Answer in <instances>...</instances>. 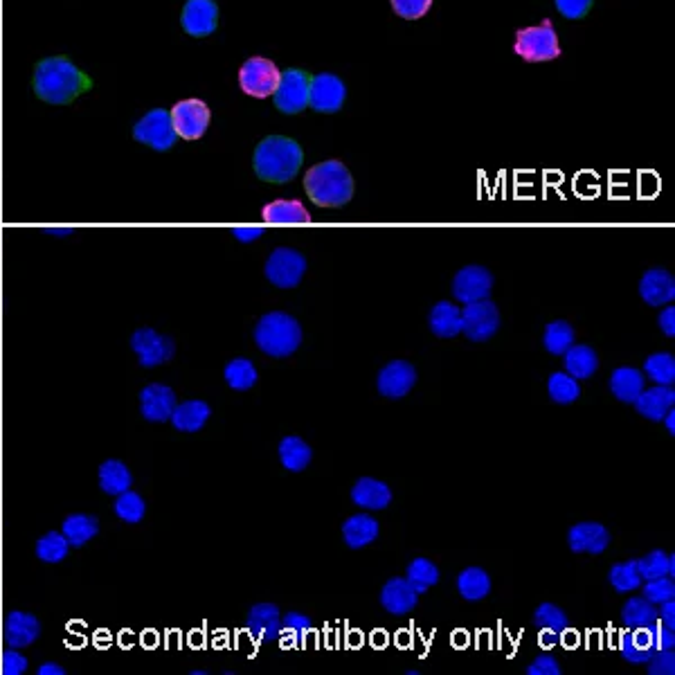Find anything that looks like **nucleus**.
<instances>
[{"mask_svg":"<svg viewBox=\"0 0 675 675\" xmlns=\"http://www.w3.org/2000/svg\"><path fill=\"white\" fill-rule=\"evenodd\" d=\"M621 621H624V626L630 630L651 626L653 621H657L655 603L646 601L644 597H630L624 603V608H621Z\"/></svg>","mask_w":675,"mask_h":675,"instance_id":"35","label":"nucleus"},{"mask_svg":"<svg viewBox=\"0 0 675 675\" xmlns=\"http://www.w3.org/2000/svg\"><path fill=\"white\" fill-rule=\"evenodd\" d=\"M39 675H66V669H63V666L59 664H54V662H45L39 666V671H36Z\"/></svg>","mask_w":675,"mask_h":675,"instance_id":"59","label":"nucleus"},{"mask_svg":"<svg viewBox=\"0 0 675 675\" xmlns=\"http://www.w3.org/2000/svg\"><path fill=\"white\" fill-rule=\"evenodd\" d=\"M300 144L282 135H270L255 151V171L268 183H288L302 167Z\"/></svg>","mask_w":675,"mask_h":675,"instance_id":"2","label":"nucleus"},{"mask_svg":"<svg viewBox=\"0 0 675 675\" xmlns=\"http://www.w3.org/2000/svg\"><path fill=\"white\" fill-rule=\"evenodd\" d=\"M500 329V311L489 297L480 302H471L462 309V333L468 340L486 342Z\"/></svg>","mask_w":675,"mask_h":675,"instance_id":"7","label":"nucleus"},{"mask_svg":"<svg viewBox=\"0 0 675 675\" xmlns=\"http://www.w3.org/2000/svg\"><path fill=\"white\" fill-rule=\"evenodd\" d=\"M264 221L270 225H306L311 223V214L306 212V207L300 201H273L264 207Z\"/></svg>","mask_w":675,"mask_h":675,"instance_id":"27","label":"nucleus"},{"mask_svg":"<svg viewBox=\"0 0 675 675\" xmlns=\"http://www.w3.org/2000/svg\"><path fill=\"white\" fill-rule=\"evenodd\" d=\"M660 610H657V619H662V624L666 628H675V603L673 599L660 603Z\"/></svg>","mask_w":675,"mask_h":675,"instance_id":"58","label":"nucleus"},{"mask_svg":"<svg viewBox=\"0 0 675 675\" xmlns=\"http://www.w3.org/2000/svg\"><path fill=\"white\" fill-rule=\"evenodd\" d=\"M232 234L237 241L250 243V241H257L261 234H264V228H259V225H234Z\"/></svg>","mask_w":675,"mask_h":675,"instance_id":"55","label":"nucleus"},{"mask_svg":"<svg viewBox=\"0 0 675 675\" xmlns=\"http://www.w3.org/2000/svg\"><path fill=\"white\" fill-rule=\"evenodd\" d=\"M574 329L570 322L565 320H554L549 322L543 333V345L554 356H563L567 349L574 345Z\"/></svg>","mask_w":675,"mask_h":675,"instance_id":"36","label":"nucleus"},{"mask_svg":"<svg viewBox=\"0 0 675 675\" xmlns=\"http://www.w3.org/2000/svg\"><path fill=\"white\" fill-rule=\"evenodd\" d=\"M513 48H516V54H520L525 61H549L561 54V45H558V36L552 23L520 30L516 34V45Z\"/></svg>","mask_w":675,"mask_h":675,"instance_id":"5","label":"nucleus"},{"mask_svg":"<svg viewBox=\"0 0 675 675\" xmlns=\"http://www.w3.org/2000/svg\"><path fill=\"white\" fill-rule=\"evenodd\" d=\"M309 77L302 70H286L279 75L277 90L273 93L275 106L282 113H300L309 106Z\"/></svg>","mask_w":675,"mask_h":675,"instance_id":"11","label":"nucleus"},{"mask_svg":"<svg viewBox=\"0 0 675 675\" xmlns=\"http://www.w3.org/2000/svg\"><path fill=\"white\" fill-rule=\"evenodd\" d=\"M5 642L9 648H25L34 644L41 635V621L30 612L14 610L5 619Z\"/></svg>","mask_w":675,"mask_h":675,"instance_id":"21","label":"nucleus"},{"mask_svg":"<svg viewBox=\"0 0 675 675\" xmlns=\"http://www.w3.org/2000/svg\"><path fill=\"white\" fill-rule=\"evenodd\" d=\"M646 387V378L635 367H619L610 376V390L624 403H635V399Z\"/></svg>","mask_w":675,"mask_h":675,"instance_id":"28","label":"nucleus"},{"mask_svg":"<svg viewBox=\"0 0 675 675\" xmlns=\"http://www.w3.org/2000/svg\"><path fill=\"white\" fill-rule=\"evenodd\" d=\"M27 671V657L16 651V648H7L3 653V662H0V673L3 675H23Z\"/></svg>","mask_w":675,"mask_h":675,"instance_id":"51","label":"nucleus"},{"mask_svg":"<svg viewBox=\"0 0 675 675\" xmlns=\"http://www.w3.org/2000/svg\"><path fill=\"white\" fill-rule=\"evenodd\" d=\"M430 331L439 338H455L462 333V309L450 302H437L430 311Z\"/></svg>","mask_w":675,"mask_h":675,"instance_id":"29","label":"nucleus"},{"mask_svg":"<svg viewBox=\"0 0 675 675\" xmlns=\"http://www.w3.org/2000/svg\"><path fill=\"white\" fill-rule=\"evenodd\" d=\"M457 592L466 601H482L491 592V576L482 567H466L457 576Z\"/></svg>","mask_w":675,"mask_h":675,"instance_id":"32","label":"nucleus"},{"mask_svg":"<svg viewBox=\"0 0 675 675\" xmlns=\"http://www.w3.org/2000/svg\"><path fill=\"white\" fill-rule=\"evenodd\" d=\"M306 273V257L293 248H277L266 261V277L277 288H295Z\"/></svg>","mask_w":675,"mask_h":675,"instance_id":"9","label":"nucleus"},{"mask_svg":"<svg viewBox=\"0 0 675 675\" xmlns=\"http://www.w3.org/2000/svg\"><path fill=\"white\" fill-rule=\"evenodd\" d=\"M219 23L214 0H187L183 9V30L192 36H210Z\"/></svg>","mask_w":675,"mask_h":675,"instance_id":"20","label":"nucleus"},{"mask_svg":"<svg viewBox=\"0 0 675 675\" xmlns=\"http://www.w3.org/2000/svg\"><path fill=\"white\" fill-rule=\"evenodd\" d=\"M644 372L655 385H673L675 381V358L666 351L648 356L644 360Z\"/></svg>","mask_w":675,"mask_h":675,"instance_id":"41","label":"nucleus"},{"mask_svg":"<svg viewBox=\"0 0 675 675\" xmlns=\"http://www.w3.org/2000/svg\"><path fill=\"white\" fill-rule=\"evenodd\" d=\"M639 295L648 306H666L675 297V279L664 268L646 270L639 279Z\"/></svg>","mask_w":675,"mask_h":675,"instance_id":"19","label":"nucleus"},{"mask_svg":"<svg viewBox=\"0 0 675 675\" xmlns=\"http://www.w3.org/2000/svg\"><path fill=\"white\" fill-rule=\"evenodd\" d=\"M675 597V583L669 576H657V579L646 581L644 599L651 603H664Z\"/></svg>","mask_w":675,"mask_h":675,"instance_id":"47","label":"nucleus"},{"mask_svg":"<svg viewBox=\"0 0 675 675\" xmlns=\"http://www.w3.org/2000/svg\"><path fill=\"white\" fill-rule=\"evenodd\" d=\"M491 288L493 275L484 266H464L453 279V295L462 304L486 300L491 295Z\"/></svg>","mask_w":675,"mask_h":675,"instance_id":"13","label":"nucleus"},{"mask_svg":"<svg viewBox=\"0 0 675 675\" xmlns=\"http://www.w3.org/2000/svg\"><path fill=\"white\" fill-rule=\"evenodd\" d=\"M662 421L666 423V430H669L671 435H675V410H673V408L664 414V419H662Z\"/></svg>","mask_w":675,"mask_h":675,"instance_id":"60","label":"nucleus"},{"mask_svg":"<svg viewBox=\"0 0 675 675\" xmlns=\"http://www.w3.org/2000/svg\"><path fill=\"white\" fill-rule=\"evenodd\" d=\"M133 138L140 144H149L156 151H169L178 138L171 113L165 108H153L133 126Z\"/></svg>","mask_w":675,"mask_h":675,"instance_id":"6","label":"nucleus"},{"mask_svg":"<svg viewBox=\"0 0 675 675\" xmlns=\"http://www.w3.org/2000/svg\"><path fill=\"white\" fill-rule=\"evenodd\" d=\"M567 545L574 554H603L610 545V531L599 522H579L567 531Z\"/></svg>","mask_w":675,"mask_h":675,"instance_id":"16","label":"nucleus"},{"mask_svg":"<svg viewBox=\"0 0 675 675\" xmlns=\"http://www.w3.org/2000/svg\"><path fill=\"white\" fill-rule=\"evenodd\" d=\"M99 531V522L95 516H88V513H72L66 520H63L61 534L68 538V543L72 547H84L90 538H95Z\"/></svg>","mask_w":675,"mask_h":675,"instance_id":"34","label":"nucleus"},{"mask_svg":"<svg viewBox=\"0 0 675 675\" xmlns=\"http://www.w3.org/2000/svg\"><path fill=\"white\" fill-rule=\"evenodd\" d=\"M131 349L138 354L142 367H158L174 358L176 345L169 336H162L156 329H138L131 336Z\"/></svg>","mask_w":675,"mask_h":675,"instance_id":"10","label":"nucleus"},{"mask_svg":"<svg viewBox=\"0 0 675 675\" xmlns=\"http://www.w3.org/2000/svg\"><path fill=\"white\" fill-rule=\"evenodd\" d=\"M414 383H417V369L408 360H392L378 372L376 378L378 392L387 396V399H403L412 390Z\"/></svg>","mask_w":675,"mask_h":675,"instance_id":"14","label":"nucleus"},{"mask_svg":"<svg viewBox=\"0 0 675 675\" xmlns=\"http://www.w3.org/2000/svg\"><path fill=\"white\" fill-rule=\"evenodd\" d=\"M255 342L266 356L286 358L302 345V327L293 315L273 311L266 313L255 327Z\"/></svg>","mask_w":675,"mask_h":675,"instance_id":"4","label":"nucleus"},{"mask_svg":"<svg viewBox=\"0 0 675 675\" xmlns=\"http://www.w3.org/2000/svg\"><path fill=\"white\" fill-rule=\"evenodd\" d=\"M351 500H354V504H358L360 509L381 511L392 502V491L390 486L381 480H374V477H360L354 484V489H351Z\"/></svg>","mask_w":675,"mask_h":675,"instance_id":"24","label":"nucleus"},{"mask_svg":"<svg viewBox=\"0 0 675 675\" xmlns=\"http://www.w3.org/2000/svg\"><path fill=\"white\" fill-rule=\"evenodd\" d=\"M419 603V592L412 588L408 579H390L381 590V606L390 615H408Z\"/></svg>","mask_w":675,"mask_h":675,"instance_id":"22","label":"nucleus"},{"mask_svg":"<svg viewBox=\"0 0 675 675\" xmlns=\"http://www.w3.org/2000/svg\"><path fill=\"white\" fill-rule=\"evenodd\" d=\"M556 7L565 18H583L592 7V0H556Z\"/></svg>","mask_w":675,"mask_h":675,"instance_id":"54","label":"nucleus"},{"mask_svg":"<svg viewBox=\"0 0 675 675\" xmlns=\"http://www.w3.org/2000/svg\"><path fill=\"white\" fill-rule=\"evenodd\" d=\"M558 642H561V633H556V630H549V628H540L538 630V644H540V648H545V651H549V648L558 646Z\"/></svg>","mask_w":675,"mask_h":675,"instance_id":"57","label":"nucleus"},{"mask_svg":"<svg viewBox=\"0 0 675 675\" xmlns=\"http://www.w3.org/2000/svg\"><path fill=\"white\" fill-rule=\"evenodd\" d=\"M223 378L232 390L246 392L257 383V369L248 358H234L223 369Z\"/></svg>","mask_w":675,"mask_h":675,"instance_id":"38","label":"nucleus"},{"mask_svg":"<svg viewBox=\"0 0 675 675\" xmlns=\"http://www.w3.org/2000/svg\"><path fill=\"white\" fill-rule=\"evenodd\" d=\"M633 405L642 417L651 421H662L664 414L675 405V392L671 385H655L648 387V390L644 387Z\"/></svg>","mask_w":675,"mask_h":675,"instance_id":"23","label":"nucleus"},{"mask_svg":"<svg viewBox=\"0 0 675 675\" xmlns=\"http://www.w3.org/2000/svg\"><path fill=\"white\" fill-rule=\"evenodd\" d=\"M527 675H561V664L552 655H540L527 666Z\"/></svg>","mask_w":675,"mask_h":675,"instance_id":"53","label":"nucleus"},{"mask_svg":"<svg viewBox=\"0 0 675 675\" xmlns=\"http://www.w3.org/2000/svg\"><path fill=\"white\" fill-rule=\"evenodd\" d=\"M648 633H651V642L655 651H662V648H673L675 646V635H673V628H666L660 621H653L651 626H648Z\"/></svg>","mask_w":675,"mask_h":675,"instance_id":"52","label":"nucleus"},{"mask_svg":"<svg viewBox=\"0 0 675 675\" xmlns=\"http://www.w3.org/2000/svg\"><path fill=\"white\" fill-rule=\"evenodd\" d=\"M113 509L117 518L129 522V525H135V522H140L144 518V513H147V504H144L140 493L129 489L117 495Z\"/></svg>","mask_w":675,"mask_h":675,"instance_id":"43","label":"nucleus"},{"mask_svg":"<svg viewBox=\"0 0 675 675\" xmlns=\"http://www.w3.org/2000/svg\"><path fill=\"white\" fill-rule=\"evenodd\" d=\"M345 102V84L329 72L315 75L309 81V104L318 113H336Z\"/></svg>","mask_w":675,"mask_h":675,"instance_id":"15","label":"nucleus"},{"mask_svg":"<svg viewBox=\"0 0 675 675\" xmlns=\"http://www.w3.org/2000/svg\"><path fill=\"white\" fill-rule=\"evenodd\" d=\"M306 194L320 207H340L354 196V180L349 169L338 160H327L306 171Z\"/></svg>","mask_w":675,"mask_h":675,"instance_id":"3","label":"nucleus"},{"mask_svg":"<svg viewBox=\"0 0 675 675\" xmlns=\"http://www.w3.org/2000/svg\"><path fill=\"white\" fill-rule=\"evenodd\" d=\"M547 392L554 403L570 405L581 396V387L576 383V378H572L567 372H554L547 381Z\"/></svg>","mask_w":675,"mask_h":675,"instance_id":"39","label":"nucleus"},{"mask_svg":"<svg viewBox=\"0 0 675 675\" xmlns=\"http://www.w3.org/2000/svg\"><path fill=\"white\" fill-rule=\"evenodd\" d=\"M619 651H621V657H624V660L630 664H646L648 660H651V655L655 653V651H644V648H639L633 642V637H630V630H626V633L621 635Z\"/></svg>","mask_w":675,"mask_h":675,"instance_id":"48","label":"nucleus"},{"mask_svg":"<svg viewBox=\"0 0 675 675\" xmlns=\"http://www.w3.org/2000/svg\"><path fill=\"white\" fill-rule=\"evenodd\" d=\"M246 628L259 642H277L282 637V615L275 603H257L246 617Z\"/></svg>","mask_w":675,"mask_h":675,"instance_id":"18","label":"nucleus"},{"mask_svg":"<svg viewBox=\"0 0 675 675\" xmlns=\"http://www.w3.org/2000/svg\"><path fill=\"white\" fill-rule=\"evenodd\" d=\"M99 486H102V491L108 495H120L124 491L131 489L133 484V477L131 471L126 468V464H122L120 459H106V462L99 466Z\"/></svg>","mask_w":675,"mask_h":675,"instance_id":"31","label":"nucleus"},{"mask_svg":"<svg viewBox=\"0 0 675 675\" xmlns=\"http://www.w3.org/2000/svg\"><path fill=\"white\" fill-rule=\"evenodd\" d=\"M660 329L662 333H666V336L673 338L675 336V309L673 306H666V309L660 313Z\"/></svg>","mask_w":675,"mask_h":675,"instance_id":"56","label":"nucleus"},{"mask_svg":"<svg viewBox=\"0 0 675 675\" xmlns=\"http://www.w3.org/2000/svg\"><path fill=\"white\" fill-rule=\"evenodd\" d=\"M176 405H178L176 394L167 385L151 383L140 392V412L147 421L153 423L169 421Z\"/></svg>","mask_w":675,"mask_h":675,"instance_id":"17","label":"nucleus"},{"mask_svg":"<svg viewBox=\"0 0 675 675\" xmlns=\"http://www.w3.org/2000/svg\"><path fill=\"white\" fill-rule=\"evenodd\" d=\"M90 88H93V81L66 57L43 59L34 70L36 95L48 104H70L72 99L84 95Z\"/></svg>","mask_w":675,"mask_h":675,"instance_id":"1","label":"nucleus"},{"mask_svg":"<svg viewBox=\"0 0 675 675\" xmlns=\"http://www.w3.org/2000/svg\"><path fill=\"white\" fill-rule=\"evenodd\" d=\"M608 581H610L612 588H615L621 594L637 590L639 585H642V576H639L637 561H624V563L612 565L610 574H608Z\"/></svg>","mask_w":675,"mask_h":675,"instance_id":"44","label":"nucleus"},{"mask_svg":"<svg viewBox=\"0 0 675 675\" xmlns=\"http://www.w3.org/2000/svg\"><path fill=\"white\" fill-rule=\"evenodd\" d=\"M405 579L412 585L414 590L423 594L430 590L432 585H437L439 581V570L437 565L428 561V558H414V561L408 565V572H405Z\"/></svg>","mask_w":675,"mask_h":675,"instance_id":"40","label":"nucleus"},{"mask_svg":"<svg viewBox=\"0 0 675 675\" xmlns=\"http://www.w3.org/2000/svg\"><path fill=\"white\" fill-rule=\"evenodd\" d=\"M342 538L347 547L360 549L372 545L378 538V522L369 513H356L342 522Z\"/></svg>","mask_w":675,"mask_h":675,"instance_id":"25","label":"nucleus"},{"mask_svg":"<svg viewBox=\"0 0 675 675\" xmlns=\"http://www.w3.org/2000/svg\"><path fill=\"white\" fill-rule=\"evenodd\" d=\"M432 5V0H392V9L401 18H408V21H414V18H421L428 12Z\"/></svg>","mask_w":675,"mask_h":675,"instance_id":"50","label":"nucleus"},{"mask_svg":"<svg viewBox=\"0 0 675 675\" xmlns=\"http://www.w3.org/2000/svg\"><path fill=\"white\" fill-rule=\"evenodd\" d=\"M171 122L180 138L198 140L210 126V108L201 99H183L171 108Z\"/></svg>","mask_w":675,"mask_h":675,"instance_id":"12","label":"nucleus"},{"mask_svg":"<svg viewBox=\"0 0 675 675\" xmlns=\"http://www.w3.org/2000/svg\"><path fill=\"white\" fill-rule=\"evenodd\" d=\"M637 570H639V576H642V581H651V579H657V576H673L675 556L662 552V549H653L651 554L639 558Z\"/></svg>","mask_w":675,"mask_h":675,"instance_id":"37","label":"nucleus"},{"mask_svg":"<svg viewBox=\"0 0 675 675\" xmlns=\"http://www.w3.org/2000/svg\"><path fill=\"white\" fill-rule=\"evenodd\" d=\"M279 75H282V72L277 70L273 61H268L264 57H252L243 63L239 70V84L246 95L264 99L277 90Z\"/></svg>","mask_w":675,"mask_h":675,"instance_id":"8","label":"nucleus"},{"mask_svg":"<svg viewBox=\"0 0 675 675\" xmlns=\"http://www.w3.org/2000/svg\"><path fill=\"white\" fill-rule=\"evenodd\" d=\"M534 624L538 628H549L556 630V633H565L570 628V619H567L565 612L554 606V603H540L534 612Z\"/></svg>","mask_w":675,"mask_h":675,"instance_id":"45","label":"nucleus"},{"mask_svg":"<svg viewBox=\"0 0 675 675\" xmlns=\"http://www.w3.org/2000/svg\"><path fill=\"white\" fill-rule=\"evenodd\" d=\"M45 232L57 234V237H66V234H72V228H45Z\"/></svg>","mask_w":675,"mask_h":675,"instance_id":"61","label":"nucleus"},{"mask_svg":"<svg viewBox=\"0 0 675 675\" xmlns=\"http://www.w3.org/2000/svg\"><path fill=\"white\" fill-rule=\"evenodd\" d=\"M648 673L651 675H673L675 673V655L673 648H662V651H655L651 655V660L646 662Z\"/></svg>","mask_w":675,"mask_h":675,"instance_id":"49","label":"nucleus"},{"mask_svg":"<svg viewBox=\"0 0 675 675\" xmlns=\"http://www.w3.org/2000/svg\"><path fill=\"white\" fill-rule=\"evenodd\" d=\"M210 405H207L205 401H198V399H192V401H185V403H178L174 412H171V423H174V428L180 430V432H198L201 430L207 419H210Z\"/></svg>","mask_w":675,"mask_h":675,"instance_id":"26","label":"nucleus"},{"mask_svg":"<svg viewBox=\"0 0 675 675\" xmlns=\"http://www.w3.org/2000/svg\"><path fill=\"white\" fill-rule=\"evenodd\" d=\"M277 450H279V459H282V466L288 468V471L300 473L311 464L313 450L302 437H284L282 441H279Z\"/></svg>","mask_w":675,"mask_h":675,"instance_id":"33","label":"nucleus"},{"mask_svg":"<svg viewBox=\"0 0 675 675\" xmlns=\"http://www.w3.org/2000/svg\"><path fill=\"white\" fill-rule=\"evenodd\" d=\"M68 538L61 534V531H48V534L41 536L39 543H36V556L41 558L43 563H61L68 554Z\"/></svg>","mask_w":675,"mask_h":675,"instance_id":"42","label":"nucleus"},{"mask_svg":"<svg viewBox=\"0 0 675 675\" xmlns=\"http://www.w3.org/2000/svg\"><path fill=\"white\" fill-rule=\"evenodd\" d=\"M563 363H565L567 374L576 378V381H581V378H590L594 372H597L599 356H597V351L588 345H572L563 354Z\"/></svg>","mask_w":675,"mask_h":675,"instance_id":"30","label":"nucleus"},{"mask_svg":"<svg viewBox=\"0 0 675 675\" xmlns=\"http://www.w3.org/2000/svg\"><path fill=\"white\" fill-rule=\"evenodd\" d=\"M313 630L311 619L302 612H286L282 617V635H286V644H300Z\"/></svg>","mask_w":675,"mask_h":675,"instance_id":"46","label":"nucleus"}]
</instances>
